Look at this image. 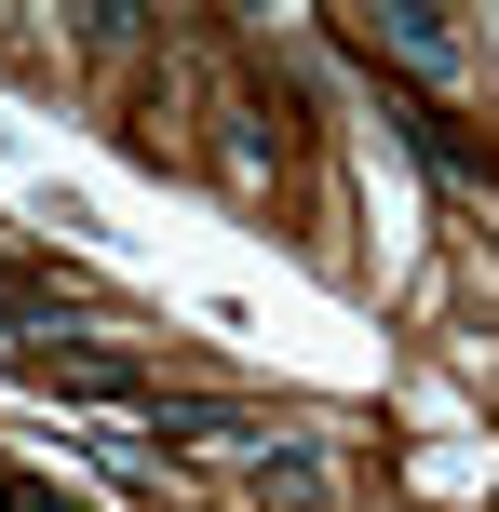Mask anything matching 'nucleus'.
Segmentation results:
<instances>
[{"label": "nucleus", "instance_id": "nucleus-2", "mask_svg": "<svg viewBox=\"0 0 499 512\" xmlns=\"http://www.w3.org/2000/svg\"><path fill=\"white\" fill-rule=\"evenodd\" d=\"M365 41H378V54H405V68H446V54H459L432 0H392V14H365Z\"/></svg>", "mask_w": 499, "mask_h": 512}, {"label": "nucleus", "instance_id": "nucleus-1", "mask_svg": "<svg viewBox=\"0 0 499 512\" xmlns=\"http://www.w3.org/2000/svg\"><path fill=\"white\" fill-rule=\"evenodd\" d=\"M392 135H405V149L432 162V176H459V189H486V149H473V135H459L446 108L419 95V81H392Z\"/></svg>", "mask_w": 499, "mask_h": 512}]
</instances>
